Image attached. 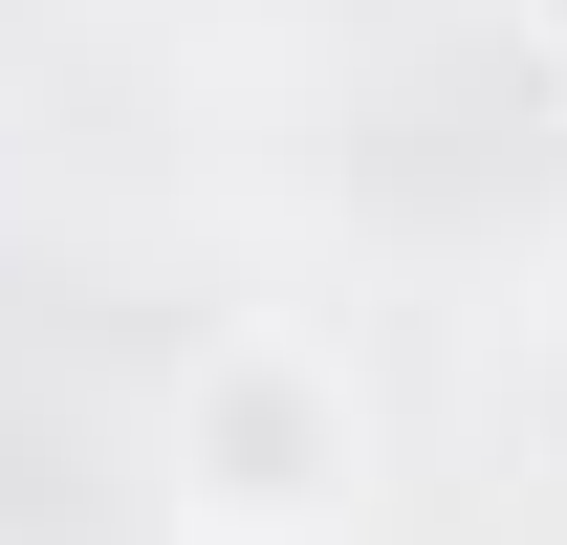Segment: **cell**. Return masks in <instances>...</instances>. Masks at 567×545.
<instances>
[{"label": "cell", "mask_w": 567, "mask_h": 545, "mask_svg": "<svg viewBox=\"0 0 567 545\" xmlns=\"http://www.w3.org/2000/svg\"><path fill=\"white\" fill-rule=\"evenodd\" d=\"M371 480V393L306 328H197L175 349V524L218 545H328Z\"/></svg>", "instance_id": "obj_1"}, {"label": "cell", "mask_w": 567, "mask_h": 545, "mask_svg": "<svg viewBox=\"0 0 567 545\" xmlns=\"http://www.w3.org/2000/svg\"><path fill=\"white\" fill-rule=\"evenodd\" d=\"M502 22H524V44H567V0H502Z\"/></svg>", "instance_id": "obj_2"}]
</instances>
